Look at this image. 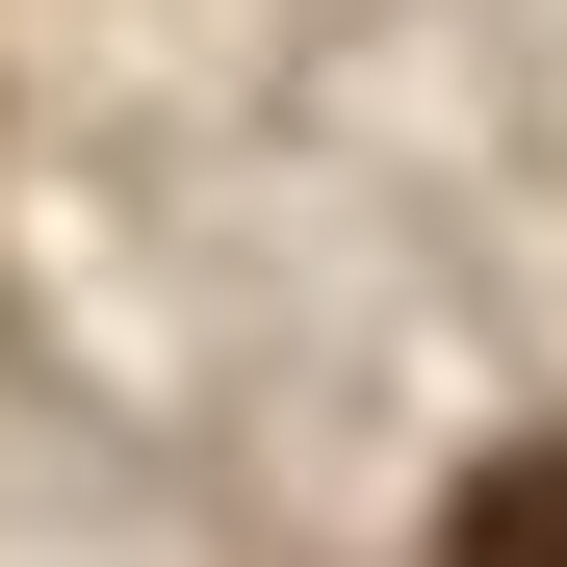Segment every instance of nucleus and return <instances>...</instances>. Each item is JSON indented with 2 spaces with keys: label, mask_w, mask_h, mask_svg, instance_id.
Masks as SVG:
<instances>
[{
  "label": "nucleus",
  "mask_w": 567,
  "mask_h": 567,
  "mask_svg": "<svg viewBox=\"0 0 567 567\" xmlns=\"http://www.w3.org/2000/svg\"><path fill=\"white\" fill-rule=\"evenodd\" d=\"M464 567H567V464H542V439L491 464V491H464Z\"/></svg>",
  "instance_id": "nucleus-1"
}]
</instances>
